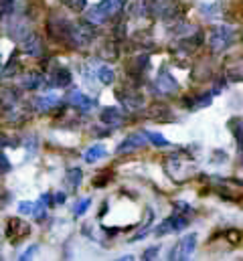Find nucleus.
Here are the masks:
<instances>
[{"mask_svg":"<svg viewBox=\"0 0 243 261\" xmlns=\"http://www.w3.org/2000/svg\"><path fill=\"white\" fill-rule=\"evenodd\" d=\"M67 103H69L71 108H77V110H81V112H89V110L95 106V101H93L89 95L81 93L79 89H73V91L67 95Z\"/></svg>","mask_w":243,"mask_h":261,"instance_id":"nucleus-7","label":"nucleus"},{"mask_svg":"<svg viewBox=\"0 0 243 261\" xmlns=\"http://www.w3.org/2000/svg\"><path fill=\"white\" fill-rule=\"evenodd\" d=\"M95 39V29L89 22H79L71 27V45L75 47H89Z\"/></svg>","mask_w":243,"mask_h":261,"instance_id":"nucleus-2","label":"nucleus"},{"mask_svg":"<svg viewBox=\"0 0 243 261\" xmlns=\"http://www.w3.org/2000/svg\"><path fill=\"white\" fill-rule=\"evenodd\" d=\"M95 79L102 81L104 85H110V83H114V71L108 65H98V69H95Z\"/></svg>","mask_w":243,"mask_h":261,"instance_id":"nucleus-19","label":"nucleus"},{"mask_svg":"<svg viewBox=\"0 0 243 261\" xmlns=\"http://www.w3.org/2000/svg\"><path fill=\"white\" fill-rule=\"evenodd\" d=\"M118 99L124 103V108L132 110V112L144 106L142 95H140L138 91H132V89H128V91H126V87H120V89H118Z\"/></svg>","mask_w":243,"mask_h":261,"instance_id":"nucleus-8","label":"nucleus"},{"mask_svg":"<svg viewBox=\"0 0 243 261\" xmlns=\"http://www.w3.org/2000/svg\"><path fill=\"white\" fill-rule=\"evenodd\" d=\"M22 51H25L27 55H31V57H41V55L45 53V47H43L41 37L31 33V35L22 41Z\"/></svg>","mask_w":243,"mask_h":261,"instance_id":"nucleus-12","label":"nucleus"},{"mask_svg":"<svg viewBox=\"0 0 243 261\" xmlns=\"http://www.w3.org/2000/svg\"><path fill=\"white\" fill-rule=\"evenodd\" d=\"M124 4H126V0H102V2L95 4V6H98V10H100V12L106 16V20H108V18L120 14Z\"/></svg>","mask_w":243,"mask_h":261,"instance_id":"nucleus-13","label":"nucleus"},{"mask_svg":"<svg viewBox=\"0 0 243 261\" xmlns=\"http://www.w3.org/2000/svg\"><path fill=\"white\" fill-rule=\"evenodd\" d=\"M53 202V198H51V195H41V198L35 202V208H33V217L37 219V221H43L45 219V215H47V206Z\"/></svg>","mask_w":243,"mask_h":261,"instance_id":"nucleus-16","label":"nucleus"},{"mask_svg":"<svg viewBox=\"0 0 243 261\" xmlns=\"http://www.w3.org/2000/svg\"><path fill=\"white\" fill-rule=\"evenodd\" d=\"M89 204H91V198H89V196H85V198L77 200V202H75V206H73V215H75V217H83V215L87 213Z\"/></svg>","mask_w":243,"mask_h":261,"instance_id":"nucleus-23","label":"nucleus"},{"mask_svg":"<svg viewBox=\"0 0 243 261\" xmlns=\"http://www.w3.org/2000/svg\"><path fill=\"white\" fill-rule=\"evenodd\" d=\"M158 253V247H150V249H146V253H144V259H154V255Z\"/></svg>","mask_w":243,"mask_h":261,"instance_id":"nucleus-31","label":"nucleus"},{"mask_svg":"<svg viewBox=\"0 0 243 261\" xmlns=\"http://www.w3.org/2000/svg\"><path fill=\"white\" fill-rule=\"evenodd\" d=\"M108 152H106V146L104 144H95V146H91L87 152H85V162H89V164H93V162H98L100 158H104Z\"/></svg>","mask_w":243,"mask_h":261,"instance_id":"nucleus-17","label":"nucleus"},{"mask_svg":"<svg viewBox=\"0 0 243 261\" xmlns=\"http://www.w3.org/2000/svg\"><path fill=\"white\" fill-rule=\"evenodd\" d=\"M188 227V219L182 213H175L173 217L164 219L162 225L156 229V235H171V233H179L182 229Z\"/></svg>","mask_w":243,"mask_h":261,"instance_id":"nucleus-4","label":"nucleus"},{"mask_svg":"<svg viewBox=\"0 0 243 261\" xmlns=\"http://www.w3.org/2000/svg\"><path fill=\"white\" fill-rule=\"evenodd\" d=\"M195 249H197V235L190 233V235L182 237L181 241L177 243V247L171 253V259H182V261L190 259V255L195 253Z\"/></svg>","mask_w":243,"mask_h":261,"instance_id":"nucleus-5","label":"nucleus"},{"mask_svg":"<svg viewBox=\"0 0 243 261\" xmlns=\"http://www.w3.org/2000/svg\"><path fill=\"white\" fill-rule=\"evenodd\" d=\"M12 10H14V0H0V20L12 14Z\"/></svg>","mask_w":243,"mask_h":261,"instance_id":"nucleus-27","label":"nucleus"},{"mask_svg":"<svg viewBox=\"0 0 243 261\" xmlns=\"http://www.w3.org/2000/svg\"><path fill=\"white\" fill-rule=\"evenodd\" d=\"M20 85H22L25 89L33 91V89H37V87H41V85H43V77H41V73H29L27 77H22Z\"/></svg>","mask_w":243,"mask_h":261,"instance_id":"nucleus-18","label":"nucleus"},{"mask_svg":"<svg viewBox=\"0 0 243 261\" xmlns=\"http://www.w3.org/2000/svg\"><path fill=\"white\" fill-rule=\"evenodd\" d=\"M35 251H37V245H33V247H29V249H27V251L22 253V257H20V259H22V261H25V259H31V255H33Z\"/></svg>","mask_w":243,"mask_h":261,"instance_id":"nucleus-32","label":"nucleus"},{"mask_svg":"<svg viewBox=\"0 0 243 261\" xmlns=\"http://www.w3.org/2000/svg\"><path fill=\"white\" fill-rule=\"evenodd\" d=\"M156 87L166 95V93H175V91H179V83H177V79L166 71V69H160V73H158V77H156Z\"/></svg>","mask_w":243,"mask_h":261,"instance_id":"nucleus-11","label":"nucleus"},{"mask_svg":"<svg viewBox=\"0 0 243 261\" xmlns=\"http://www.w3.org/2000/svg\"><path fill=\"white\" fill-rule=\"evenodd\" d=\"M100 120H102L106 126H112V128H118V126H121V124L126 122L124 114H121L120 110H116V108H106V110L100 114Z\"/></svg>","mask_w":243,"mask_h":261,"instance_id":"nucleus-14","label":"nucleus"},{"mask_svg":"<svg viewBox=\"0 0 243 261\" xmlns=\"http://www.w3.org/2000/svg\"><path fill=\"white\" fill-rule=\"evenodd\" d=\"M71 83V71L67 67L53 65V71L49 75V85L51 87H67Z\"/></svg>","mask_w":243,"mask_h":261,"instance_id":"nucleus-10","label":"nucleus"},{"mask_svg":"<svg viewBox=\"0 0 243 261\" xmlns=\"http://www.w3.org/2000/svg\"><path fill=\"white\" fill-rule=\"evenodd\" d=\"M8 170H10V162H8V158L0 152V176H2V174H6Z\"/></svg>","mask_w":243,"mask_h":261,"instance_id":"nucleus-29","label":"nucleus"},{"mask_svg":"<svg viewBox=\"0 0 243 261\" xmlns=\"http://www.w3.org/2000/svg\"><path fill=\"white\" fill-rule=\"evenodd\" d=\"M8 142H10V140H8L6 136H2V134H0V148H2V146H8Z\"/></svg>","mask_w":243,"mask_h":261,"instance_id":"nucleus-33","label":"nucleus"},{"mask_svg":"<svg viewBox=\"0 0 243 261\" xmlns=\"http://www.w3.org/2000/svg\"><path fill=\"white\" fill-rule=\"evenodd\" d=\"M79 182H81V170H79V168H71V170H67V176H65V185H67V189H69V191H75V189L79 187Z\"/></svg>","mask_w":243,"mask_h":261,"instance_id":"nucleus-20","label":"nucleus"},{"mask_svg":"<svg viewBox=\"0 0 243 261\" xmlns=\"http://www.w3.org/2000/svg\"><path fill=\"white\" fill-rule=\"evenodd\" d=\"M148 63H150V59H148V55H140V57H136L134 59V63L130 67V73H142L144 69H148Z\"/></svg>","mask_w":243,"mask_h":261,"instance_id":"nucleus-22","label":"nucleus"},{"mask_svg":"<svg viewBox=\"0 0 243 261\" xmlns=\"http://www.w3.org/2000/svg\"><path fill=\"white\" fill-rule=\"evenodd\" d=\"M59 95L57 93H47V95H41V97H35V101H33V106L39 110V112H51V108H55L57 103H59Z\"/></svg>","mask_w":243,"mask_h":261,"instance_id":"nucleus-15","label":"nucleus"},{"mask_svg":"<svg viewBox=\"0 0 243 261\" xmlns=\"http://www.w3.org/2000/svg\"><path fill=\"white\" fill-rule=\"evenodd\" d=\"M55 200H57V202H65V193H59V195L55 196Z\"/></svg>","mask_w":243,"mask_h":261,"instance_id":"nucleus-34","label":"nucleus"},{"mask_svg":"<svg viewBox=\"0 0 243 261\" xmlns=\"http://www.w3.org/2000/svg\"><path fill=\"white\" fill-rule=\"evenodd\" d=\"M233 41H235V31L229 27H215L211 31V49L215 53L225 51Z\"/></svg>","mask_w":243,"mask_h":261,"instance_id":"nucleus-3","label":"nucleus"},{"mask_svg":"<svg viewBox=\"0 0 243 261\" xmlns=\"http://www.w3.org/2000/svg\"><path fill=\"white\" fill-rule=\"evenodd\" d=\"M146 144H148L146 132H136V134L128 136V138L121 142L120 146L116 148V152H118V154H128V152H134V150H138V148H142V146H146Z\"/></svg>","mask_w":243,"mask_h":261,"instance_id":"nucleus-6","label":"nucleus"},{"mask_svg":"<svg viewBox=\"0 0 243 261\" xmlns=\"http://www.w3.org/2000/svg\"><path fill=\"white\" fill-rule=\"evenodd\" d=\"M166 172L175 178V180H186L188 176H192L195 172V166L188 158H181V156H171L166 158V164H164Z\"/></svg>","mask_w":243,"mask_h":261,"instance_id":"nucleus-1","label":"nucleus"},{"mask_svg":"<svg viewBox=\"0 0 243 261\" xmlns=\"http://www.w3.org/2000/svg\"><path fill=\"white\" fill-rule=\"evenodd\" d=\"M67 8H71L73 12H83V8L87 6V0H61Z\"/></svg>","mask_w":243,"mask_h":261,"instance_id":"nucleus-25","label":"nucleus"},{"mask_svg":"<svg viewBox=\"0 0 243 261\" xmlns=\"http://www.w3.org/2000/svg\"><path fill=\"white\" fill-rule=\"evenodd\" d=\"M33 208H35V202H27V200L18 202V213L22 215H33Z\"/></svg>","mask_w":243,"mask_h":261,"instance_id":"nucleus-28","label":"nucleus"},{"mask_svg":"<svg viewBox=\"0 0 243 261\" xmlns=\"http://www.w3.org/2000/svg\"><path fill=\"white\" fill-rule=\"evenodd\" d=\"M229 130L235 138H241L243 136V118H233L229 122Z\"/></svg>","mask_w":243,"mask_h":261,"instance_id":"nucleus-26","label":"nucleus"},{"mask_svg":"<svg viewBox=\"0 0 243 261\" xmlns=\"http://www.w3.org/2000/svg\"><path fill=\"white\" fill-rule=\"evenodd\" d=\"M146 136H148V140H150L154 146H158V148L168 146V140H166L162 134H156V132H146Z\"/></svg>","mask_w":243,"mask_h":261,"instance_id":"nucleus-24","label":"nucleus"},{"mask_svg":"<svg viewBox=\"0 0 243 261\" xmlns=\"http://www.w3.org/2000/svg\"><path fill=\"white\" fill-rule=\"evenodd\" d=\"M31 233V227L18 219H8V225H6V237L10 241H18L22 237H27Z\"/></svg>","mask_w":243,"mask_h":261,"instance_id":"nucleus-9","label":"nucleus"},{"mask_svg":"<svg viewBox=\"0 0 243 261\" xmlns=\"http://www.w3.org/2000/svg\"><path fill=\"white\" fill-rule=\"evenodd\" d=\"M175 211L184 215V213H190V206H188L186 202H175Z\"/></svg>","mask_w":243,"mask_h":261,"instance_id":"nucleus-30","label":"nucleus"},{"mask_svg":"<svg viewBox=\"0 0 243 261\" xmlns=\"http://www.w3.org/2000/svg\"><path fill=\"white\" fill-rule=\"evenodd\" d=\"M215 93H217V91H211V93H205L203 97H195L192 101H188V106H190V110H199V108H205V106H209V103L213 101V97H215Z\"/></svg>","mask_w":243,"mask_h":261,"instance_id":"nucleus-21","label":"nucleus"}]
</instances>
